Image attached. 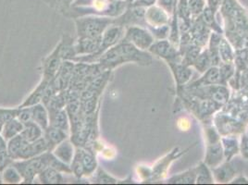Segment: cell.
<instances>
[{
  "instance_id": "obj_1",
  "label": "cell",
  "mask_w": 248,
  "mask_h": 185,
  "mask_svg": "<svg viewBox=\"0 0 248 185\" xmlns=\"http://www.w3.org/2000/svg\"><path fill=\"white\" fill-rule=\"evenodd\" d=\"M152 62L153 59L149 53L140 50L131 43L122 40L105 52L95 63H98L103 71H112L125 63L135 62L142 66H148Z\"/></svg>"
},
{
  "instance_id": "obj_2",
  "label": "cell",
  "mask_w": 248,
  "mask_h": 185,
  "mask_svg": "<svg viewBox=\"0 0 248 185\" xmlns=\"http://www.w3.org/2000/svg\"><path fill=\"white\" fill-rule=\"evenodd\" d=\"M114 23V18L86 15L75 18V25L78 37L101 38L106 29Z\"/></svg>"
},
{
  "instance_id": "obj_3",
  "label": "cell",
  "mask_w": 248,
  "mask_h": 185,
  "mask_svg": "<svg viewBox=\"0 0 248 185\" xmlns=\"http://www.w3.org/2000/svg\"><path fill=\"white\" fill-rule=\"evenodd\" d=\"M124 33H125V29L124 26H121L115 23L111 24L106 29V31H104L101 37V43L97 51L91 55L77 56L73 58L72 62L95 63L105 52L123 40Z\"/></svg>"
},
{
  "instance_id": "obj_4",
  "label": "cell",
  "mask_w": 248,
  "mask_h": 185,
  "mask_svg": "<svg viewBox=\"0 0 248 185\" xmlns=\"http://www.w3.org/2000/svg\"><path fill=\"white\" fill-rule=\"evenodd\" d=\"M48 155L49 151L29 159L13 160L12 165L20 171L22 181L25 184H31L41 171L48 167Z\"/></svg>"
},
{
  "instance_id": "obj_5",
  "label": "cell",
  "mask_w": 248,
  "mask_h": 185,
  "mask_svg": "<svg viewBox=\"0 0 248 185\" xmlns=\"http://www.w3.org/2000/svg\"><path fill=\"white\" fill-rule=\"evenodd\" d=\"M123 41L131 43L140 50L145 51L155 42V38L149 29L140 25L127 26Z\"/></svg>"
},
{
  "instance_id": "obj_6",
  "label": "cell",
  "mask_w": 248,
  "mask_h": 185,
  "mask_svg": "<svg viewBox=\"0 0 248 185\" xmlns=\"http://www.w3.org/2000/svg\"><path fill=\"white\" fill-rule=\"evenodd\" d=\"M193 146H195V144ZM193 146L187 148L185 151H180L179 147H176L170 154H166L164 157L156 161L153 168H151V178L149 181L157 182L164 179L168 174V170L172 162L177 160V158H180L183 154H186Z\"/></svg>"
},
{
  "instance_id": "obj_7",
  "label": "cell",
  "mask_w": 248,
  "mask_h": 185,
  "mask_svg": "<svg viewBox=\"0 0 248 185\" xmlns=\"http://www.w3.org/2000/svg\"><path fill=\"white\" fill-rule=\"evenodd\" d=\"M145 20L148 29L168 25L171 21L170 14L157 4L146 9Z\"/></svg>"
},
{
  "instance_id": "obj_8",
  "label": "cell",
  "mask_w": 248,
  "mask_h": 185,
  "mask_svg": "<svg viewBox=\"0 0 248 185\" xmlns=\"http://www.w3.org/2000/svg\"><path fill=\"white\" fill-rule=\"evenodd\" d=\"M62 58L61 56V44L55 48L51 54L44 60L42 63L43 77L52 81L58 72L60 71L62 65Z\"/></svg>"
},
{
  "instance_id": "obj_9",
  "label": "cell",
  "mask_w": 248,
  "mask_h": 185,
  "mask_svg": "<svg viewBox=\"0 0 248 185\" xmlns=\"http://www.w3.org/2000/svg\"><path fill=\"white\" fill-rule=\"evenodd\" d=\"M148 50L151 54L165 60L168 63L175 62L177 58L175 46H173L171 42L168 41L167 39L154 42Z\"/></svg>"
},
{
  "instance_id": "obj_10",
  "label": "cell",
  "mask_w": 248,
  "mask_h": 185,
  "mask_svg": "<svg viewBox=\"0 0 248 185\" xmlns=\"http://www.w3.org/2000/svg\"><path fill=\"white\" fill-rule=\"evenodd\" d=\"M101 43V38H88V37H78L74 42V51L77 56L91 55L98 50Z\"/></svg>"
},
{
  "instance_id": "obj_11",
  "label": "cell",
  "mask_w": 248,
  "mask_h": 185,
  "mask_svg": "<svg viewBox=\"0 0 248 185\" xmlns=\"http://www.w3.org/2000/svg\"><path fill=\"white\" fill-rule=\"evenodd\" d=\"M75 151L76 150L74 148V144L73 142L69 139H66L62 141V143L57 144L53 148L51 152L56 157L62 160V162L71 166L75 154Z\"/></svg>"
},
{
  "instance_id": "obj_12",
  "label": "cell",
  "mask_w": 248,
  "mask_h": 185,
  "mask_svg": "<svg viewBox=\"0 0 248 185\" xmlns=\"http://www.w3.org/2000/svg\"><path fill=\"white\" fill-rule=\"evenodd\" d=\"M224 153L221 142L218 141L216 143L207 144L205 163L210 168H216L222 163L224 159Z\"/></svg>"
},
{
  "instance_id": "obj_13",
  "label": "cell",
  "mask_w": 248,
  "mask_h": 185,
  "mask_svg": "<svg viewBox=\"0 0 248 185\" xmlns=\"http://www.w3.org/2000/svg\"><path fill=\"white\" fill-rule=\"evenodd\" d=\"M237 173L234 165L227 161L224 164H220L216 168H213V176L217 183H229L232 182Z\"/></svg>"
},
{
  "instance_id": "obj_14",
  "label": "cell",
  "mask_w": 248,
  "mask_h": 185,
  "mask_svg": "<svg viewBox=\"0 0 248 185\" xmlns=\"http://www.w3.org/2000/svg\"><path fill=\"white\" fill-rule=\"evenodd\" d=\"M69 133L63 131L60 128L54 127L52 125H49L46 129L44 130V137L46 140L47 144L49 145L50 151L53 150V148L57 144L62 143V141L68 139Z\"/></svg>"
},
{
  "instance_id": "obj_15",
  "label": "cell",
  "mask_w": 248,
  "mask_h": 185,
  "mask_svg": "<svg viewBox=\"0 0 248 185\" xmlns=\"http://www.w3.org/2000/svg\"><path fill=\"white\" fill-rule=\"evenodd\" d=\"M48 113H49V125L60 128L67 133L70 132V129H71L70 118L65 108L51 110V111H48Z\"/></svg>"
},
{
  "instance_id": "obj_16",
  "label": "cell",
  "mask_w": 248,
  "mask_h": 185,
  "mask_svg": "<svg viewBox=\"0 0 248 185\" xmlns=\"http://www.w3.org/2000/svg\"><path fill=\"white\" fill-rule=\"evenodd\" d=\"M31 121L36 123L45 130L49 126V113L46 107L43 103L31 106Z\"/></svg>"
},
{
  "instance_id": "obj_17",
  "label": "cell",
  "mask_w": 248,
  "mask_h": 185,
  "mask_svg": "<svg viewBox=\"0 0 248 185\" xmlns=\"http://www.w3.org/2000/svg\"><path fill=\"white\" fill-rule=\"evenodd\" d=\"M76 152L79 154L80 159L82 161L83 170H84V175L89 176V175L93 174L97 168V161H96L95 155L92 152L87 151L86 149H83V148L76 149Z\"/></svg>"
},
{
  "instance_id": "obj_18",
  "label": "cell",
  "mask_w": 248,
  "mask_h": 185,
  "mask_svg": "<svg viewBox=\"0 0 248 185\" xmlns=\"http://www.w3.org/2000/svg\"><path fill=\"white\" fill-rule=\"evenodd\" d=\"M50 82H51L50 80H48L46 78H43V80L38 84L36 89L31 92V94L29 95V97L20 107H31L35 104L42 103Z\"/></svg>"
},
{
  "instance_id": "obj_19",
  "label": "cell",
  "mask_w": 248,
  "mask_h": 185,
  "mask_svg": "<svg viewBox=\"0 0 248 185\" xmlns=\"http://www.w3.org/2000/svg\"><path fill=\"white\" fill-rule=\"evenodd\" d=\"M221 83L220 74H219V69L213 66L207 69L206 72H204V75L196 82L192 84V86H207V85H214V84H219Z\"/></svg>"
},
{
  "instance_id": "obj_20",
  "label": "cell",
  "mask_w": 248,
  "mask_h": 185,
  "mask_svg": "<svg viewBox=\"0 0 248 185\" xmlns=\"http://www.w3.org/2000/svg\"><path fill=\"white\" fill-rule=\"evenodd\" d=\"M171 69V72H173V75L175 77V81L178 85H184L188 82L192 76V70L186 64H179L177 62H170L168 63Z\"/></svg>"
},
{
  "instance_id": "obj_21",
  "label": "cell",
  "mask_w": 248,
  "mask_h": 185,
  "mask_svg": "<svg viewBox=\"0 0 248 185\" xmlns=\"http://www.w3.org/2000/svg\"><path fill=\"white\" fill-rule=\"evenodd\" d=\"M21 134L26 142L31 143L44 136V130L42 129L41 126H39L36 123L30 121L24 123V127Z\"/></svg>"
},
{
  "instance_id": "obj_22",
  "label": "cell",
  "mask_w": 248,
  "mask_h": 185,
  "mask_svg": "<svg viewBox=\"0 0 248 185\" xmlns=\"http://www.w3.org/2000/svg\"><path fill=\"white\" fill-rule=\"evenodd\" d=\"M37 177L44 185H60L64 182L62 172L51 167H46Z\"/></svg>"
},
{
  "instance_id": "obj_23",
  "label": "cell",
  "mask_w": 248,
  "mask_h": 185,
  "mask_svg": "<svg viewBox=\"0 0 248 185\" xmlns=\"http://www.w3.org/2000/svg\"><path fill=\"white\" fill-rule=\"evenodd\" d=\"M220 142L222 144L224 157L227 161H231L233 156H235L240 151V145L238 143L237 139L234 137L226 136L220 138Z\"/></svg>"
},
{
  "instance_id": "obj_24",
  "label": "cell",
  "mask_w": 248,
  "mask_h": 185,
  "mask_svg": "<svg viewBox=\"0 0 248 185\" xmlns=\"http://www.w3.org/2000/svg\"><path fill=\"white\" fill-rule=\"evenodd\" d=\"M23 127H24V123H21L18 118H14L5 123L1 134L8 141L12 137L21 134L23 130Z\"/></svg>"
},
{
  "instance_id": "obj_25",
  "label": "cell",
  "mask_w": 248,
  "mask_h": 185,
  "mask_svg": "<svg viewBox=\"0 0 248 185\" xmlns=\"http://www.w3.org/2000/svg\"><path fill=\"white\" fill-rule=\"evenodd\" d=\"M197 180V169L189 170L183 173L174 175L168 180L170 185H193Z\"/></svg>"
},
{
  "instance_id": "obj_26",
  "label": "cell",
  "mask_w": 248,
  "mask_h": 185,
  "mask_svg": "<svg viewBox=\"0 0 248 185\" xmlns=\"http://www.w3.org/2000/svg\"><path fill=\"white\" fill-rule=\"evenodd\" d=\"M217 53L220 62H222V63H233L234 62V53L232 47L229 42L222 37H220V40L218 42Z\"/></svg>"
},
{
  "instance_id": "obj_27",
  "label": "cell",
  "mask_w": 248,
  "mask_h": 185,
  "mask_svg": "<svg viewBox=\"0 0 248 185\" xmlns=\"http://www.w3.org/2000/svg\"><path fill=\"white\" fill-rule=\"evenodd\" d=\"M26 141L23 139L21 134L16 135L7 141V150L13 160H17L18 154L21 152V148Z\"/></svg>"
},
{
  "instance_id": "obj_28",
  "label": "cell",
  "mask_w": 248,
  "mask_h": 185,
  "mask_svg": "<svg viewBox=\"0 0 248 185\" xmlns=\"http://www.w3.org/2000/svg\"><path fill=\"white\" fill-rule=\"evenodd\" d=\"M1 176H2V180L4 183L7 184H20L22 181V177H21L20 171L11 164L7 167L2 172H1Z\"/></svg>"
},
{
  "instance_id": "obj_29",
  "label": "cell",
  "mask_w": 248,
  "mask_h": 185,
  "mask_svg": "<svg viewBox=\"0 0 248 185\" xmlns=\"http://www.w3.org/2000/svg\"><path fill=\"white\" fill-rule=\"evenodd\" d=\"M197 180L198 185L213 184V175L211 174L208 166L206 163H201L197 168Z\"/></svg>"
},
{
  "instance_id": "obj_30",
  "label": "cell",
  "mask_w": 248,
  "mask_h": 185,
  "mask_svg": "<svg viewBox=\"0 0 248 185\" xmlns=\"http://www.w3.org/2000/svg\"><path fill=\"white\" fill-rule=\"evenodd\" d=\"M215 15H216V12L212 11L210 8L206 6V8L204 9V11L200 16H201L203 21L207 24V26H209L214 31H217V33H220L221 29H220V26L217 24Z\"/></svg>"
},
{
  "instance_id": "obj_31",
  "label": "cell",
  "mask_w": 248,
  "mask_h": 185,
  "mask_svg": "<svg viewBox=\"0 0 248 185\" xmlns=\"http://www.w3.org/2000/svg\"><path fill=\"white\" fill-rule=\"evenodd\" d=\"M211 64V59L209 56L208 51H203L199 54L196 62H194V66L199 72H205L207 69H209V66Z\"/></svg>"
},
{
  "instance_id": "obj_32",
  "label": "cell",
  "mask_w": 248,
  "mask_h": 185,
  "mask_svg": "<svg viewBox=\"0 0 248 185\" xmlns=\"http://www.w3.org/2000/svg\"><path fill=\"white\" fill-rule=\"evenodd\" d=\"M206 0H188V8L191 17H198L206 8Z\"/></svg>"
},
{
  "instance_id": "obj_33",
  "label": "cell",
  "mask_w": 248,
  "mask_h": 185,
  "mask_svg": "<svg viewBox=\"0 0 248 185\" xmlns=\"http://www.w3.org/2000/svg\"><path fill=\"white\" fill-rule=\"evenodd\" d=\"M19 111V108H0V134L3 130V127L5 123L9 121H11V119L17 118Z\"/></svg>"
},
{
  "instance_id": "obj_34",
  "label": "cell",
  "mask_w": 248,
  "mask_h": 185,
  "mask_svg": "<svg viewBox=\"0 0 248 185\" xmlns=\"http://www.w3.org/2000/svg\"><path fill=\"white\" fill-rule=\"evenodd\" d=\"M149 30L152 32L155 40H163L170 34V26L169 24L156 28H149Z\"/></svg>"
},
{
  "instance_id": "obj_35",
  "label": "cell",
  "mask_w": 248,
  "mask_h": 185,
  "mask_svg": "<svg viewBox=\"0 0 248 185\" xmlns=\"http://www.w3.org/2000/svg\"><path fill=\"white\" fill-rule=\"evenodd\" d=\"M218 69L221 82H226L234 73V67L232 63H222V65Z\"/></svg>"
},
{
  "instance_id": "obj_36",
  "label": "cell",
  "mask_w": 248,
  "mask_h": 185,
  "mask_svg": "<svg viewBox=\"0 0 248 185\" xmlns=\"http://www.w3.org/2000/svg\"><path fill=\"white\" fill-rule=\"evenodd\" d=\"M179 0H157V5L163 8L170 15H174L177 11Z\"/></svg>"
},
{
  "instance_id": "obj_37",
  "label": "cell",
  "mask_w": 248,
  "mask_h": 185,
  "mask_svg": "<svg viewBox=\"0 0 248 185\" xmlns=\"http://www.w3.org/2000/svg\"><path fill=\"white\" fill-rule=\"evenodd\" d=\"M49 5L57 7L62 11H67L72 6L74 0H46Z\"/></svg>"
},
{
  "instance_id": "obj_38",
  "label": "cell",
  "mask_w": 248,
  "mask_h": 185,
  "mask_svg": "<svg viewBox=\"0 0 248 185\" xmlns=\"http://www.w3.org/2000/svg\"><path fill=\"white\" fill-rule=\"evenodd\" d=\"M13 159L11 158L7 149L0 150V173L10 165L12 164Z\"/></svg>"
},
{
  "instance_id": "obj_39",
  "label": "cell",
  "mask_w": 248,
  "mask_h": 185,
  "mask_svg": "<svg viewBox=\"0 0 248 185\" xmlns=\"http://www.w3.org/2000/svg\"><path fill=\"white\" fill-rule=\"evenodd\" d=\"M17 118L23 123L31 121V107H19Z\"/></svg>"
},
{
  "instance_id": "obj_40",
  "label": "cell",
  "mask_w": 248,
  "mask_h": 185,
  "mask_svg": "<svg viewBox=\"0 0 248 185\" xmlns=\"http://www.w3.org/2000/svg\"><path fill=\"white\" fill-rule=\"evenodd\" d=\"M96 182L99 184H116L117 181L109 174L104 172L102 170H99L96 176Z\"/></svg>"
},
{
  "instance_id": "obj_41",
  "label": "cell",
  "mask_w": 248,
  "mask_h": 185,
  "mask_svg": "<svg viewBox=\"0 0 248 185\" xmlns=\"http://www.w3.org/2000/svg\"><path fill=\"white\" fill-rule=\"evenodd\" d=\"M177 127L183 132H187L191 128V123L186 117H182L177 122Z\"/></svg>"
},
{
  "instance_id": "obj_42",
  "label": "cell",
  "mask_w": 248,
  "mask_h": 185,
  "mask_svg": "<svg viewBox=\"0 0 248 185\" xmlns=\"http://www.w3.org/2000/svg\"><path fill=\"white\" fill-rule=\"evenodd\" d=\"M157 3V0H135V2L130 6L135 7H143V8H149L151 6H154Z\"/></svg>"
},
{
  "instance_id": "obj_43",
  "label": "cell",
  "mask_w": 248,
  "mask_h": 185,
  "mask_svg": "<svg viewBox=\"0 0 248 185\" xmlns=\"http://www.w3.org/2000/svg\"><path fill=\"white\" fill-rule=\"evenodd\" d=\"M231 184H236V185H248V180L243 176H239L237 178H234Z\"/></svg>"
},
{
  "instance_id": "obj_44",
  "label": "cell",
  "mask_w": 248,
  "mask_h": 185,
  "mask_svg": "<svg viewBox=\"0 0 248 185\" xmlns=\"http://www.w3.org/2000/svg\"><path fill=\"white\" fill-rule=\"evenodd\" d=\"M7 149V140L0 134V150Z\"/></svg>"
},
{
  "instance_id": "obj_45",
  "label": "cell",
  "mask_w": 248,
  "mask_h": 185,
  "mask_svg": "<svg viewBox=\"0 0 248 185\" xmlns=\"http://www.w3.org/2000/svg\"><path fill=\"white\" fill-rule=\"evenodd\" d=\"M242 82H244V84L248 87V71L245 72L244 75L242 76Z\"/></svg>"
},
{
  "instance_id": "obj_46",
  "label": "cell",
  "mask_w": 248,
  "mask_h": 185,
  "mask_svg": "<svg viewBox=\"0 0 248 185\" xmlns=\"http://www.w3.org/2000/svg\"><path fill=\"white\" fill-rule=\"evenodd\" d=\"M125 1L128 4V6H130V5H132L135 2V0H125Z\"/></svg>"
},
{
  "instance_id": "obj_47",
  "label": "cell",
  "mask_w": 248,
  "mask_h": 185,
  "mask_svg": "<svg viewBox=\"0 0 248 185\" xmlns=\"http://www.w3.org/2000/svg\"><path fill=\"white\" fill-rule=\"evenodd\" d=\"M3 182V180H2V176H1V173H0V184Z\"/></svg>"
}]
</instances>
